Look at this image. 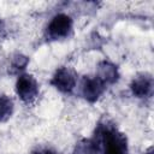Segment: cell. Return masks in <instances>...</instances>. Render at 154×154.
I'll list each match as a JSON object with an SVG mask.
<instances>
[{
	"mask_svg": "<svg viewBox=\"0 0 154 154\" xmlns=\"http://www.w3.org/2000/svg\"><path fill=\"white\" fill-rule=\"evenodd\" d=\"M96 154H129L128 140L114 125L99 124L91 138Z\"/></svg>",
	"mask_w": 154,
	"mask_h": 154,
	"instance_id": "cell-1",
	"label": "cell"
},
{
	"mask_svg": "<svg viewBox=\"0 0 154 154\" xmlns=\"http://www.w3.org/2000/svg\"><path fill=\"white\" fill-rule=\"evenodd\" d=\"M73 28L72 18L65 13L55 14L47 25L46 35L49 40H61L69 37Z\"/></svg>",
	"mask_w": 154,
	"mask_h": 154,
	"instance_id": "cell-2",
	"label": "cell"
},
{
	"mask_svg": "<svg viewBox=\"0 0 154 154\" xmlns=\"http://www.w3.org/2000/svg\"><path fill=\"white\" fill-rule=\"evenodd\" d=\"M38 83L32 75L22 73L16 81V93L25 103H31L38 96Z\"/></svg>",
	"mask_w": 154,
	"mask_h": 154,
	"instance_id": "cell-3",
	"label": "cell"
},
{
	"mask_svg": "<svg viewBox=\"0 0 154 154\" xmlns=\"http://www.w3.org/2000/svg\"><path fill=\"white\" fill-rule=\"evenodd\" d=\"M51 84L61 93L69 94L76 87V76L69 67H59L52 76Z\"/></svg>",
	"mask_w": 154,
	"mask_h": 154,
	"instance_id": "cell-4",
	"label": "cell"
},
{
	"mask_svg": "<svg viewBox=\"0 0 154 154\" xmlns=\"http://www.w3.org/2000/svg\"><path fill=\"white\" fill-rule=\"evenodd\" d=\"M106 89V85L96 77H91V76H85L82 79V84H81V91L83 97L88 101V102H95L96 100H99V97L103 94Z\"/></svg>",
	"mask_w": 154,
	"mask_h": 154,
	"instance_id": "cell-5",
	"label": "cell"
},
{
	"mask_svg": "<svg viewBox=\"0 0 154 154\" xmlns=\"http://www.w3.org/2000/svg\"><path fill=\"white\" fill-rule=\"evenodd\" d=\"M130 89L132 95L136 97H148L153 93V77L148 73H141L136 76L131 83H130Z\"/></svg>",
	"mask_w": 154,
	"mask_h": 154,
	"instance_id": "cell-6",
	"label": "cell"
},
{
	"mask_svg": "<svg viewBox=\"0 0 154 154\" xmlns=\"http://www.w3.org/2000/svg\"><path fill=\"white\" fill-rule=\"evenodd\" d=\"M96 77L105 84H113L119 79V71L117 69V66L107 60H103L101 63H99L97 65V73Z\"/></svg>",
	"mask_w": 154,
	"mask_h": 154,
	"instance_id": "cell-7",
	"label": "cell"
},
{
	"mask_svg": "<svg viewBox=\"0 0 154 154\" xmlns=\"http://www.w3.org/2000/svg\"><path fill=\"white\" fill-rule=\"evenodd\" d=\"M14 109L13 101L7 95H0V123L6 122L11 118Z\"/></svg>",
	"mask_w": 154,
	"mask_h": 154,
	"instance_id": "cell-8",
	"label": "cell"
},
{
	"mask_svg": "<svg viewBox=\"0 0 154 154\" xmlns=\"http://www.w3.org/2000/svg\"><path fill=\"white\" fill-rule=\"evenodd\" d=\"M72 154H96V149L91 138H83L77 142Z\"/></svg>",
	"mask_w": 154,
	"mask_h": 154,
	"instance_id": "cell-9",
	"label": "cell"
},
{
	"mask_svg": "<svg viewBox=\"0 0 154 154\" xmlns=\"http://www.w3.org/2000/svg\"><path fill=\"white\" fill-rule=\"evenodd\" d=\"M29 63V59L25 57V55H22V54H17L13 60H12V64H11V67L13 69V71H22L26 67Z\"/></svg>",
	"mask_w": 154,
	"mask_h": 154,
	"instance_id": "cell-10",
	"label": "cell"
},
{
	"mask_svg": "<svg viewBox=\"0 0 154 154\" xmlns=\"http://www.w3.org/2000/svg\"><path fill=\"white\" fill-rule=\"evenodd\" d=\"M32 154H58V153L52 148H40V149L35 150Z\"/></svg>",
	"mask_w": 154,
	"mask_h": 154,
	"instance_id": "cell-11",
	"label": "cell"
},
{
	"mask_svg": "<svg viewBox=\"0 0 154 154\" xmlns=\"http://www.w3.org/2000/svg\"><path fill=\"white\" fill-rule=\"evenodd\" d=\"M153 153V147H149L148 149H147V152H146V154H152Z\"/></svg>",
	"mask_w": 154,
	"mask_h": 154,
	"instance_id": "cell-12",
	"label": "cell"
}]
</instances>
